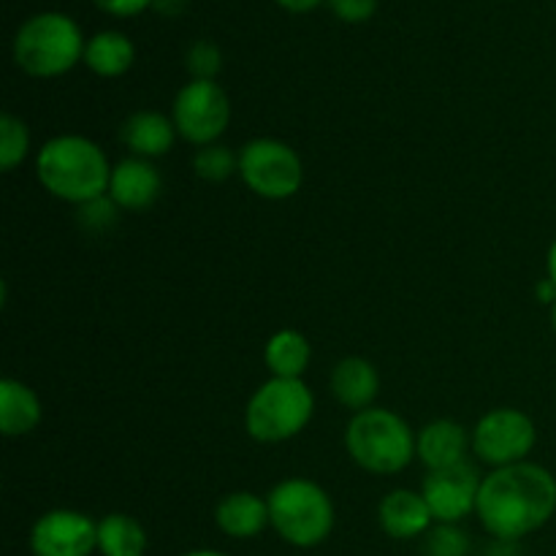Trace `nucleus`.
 <instances>
[{
  "mask_svg": "<svg viewBox=\"0 0 556 556\" xmlns=\"http://www.w3.org/2000/svg\"><path fill=\"white\" fill-rule=\"evenodd\" d=\"M556 514V478L535 462H519L486 472L476 516L494 541H514L543 530Z\"/></svg>",
  "mask_w": 556,
  "mask_h": 556,
  "instance_id": "1",
  "label": "nucleus"
},
{
  "mask_svg": "<svg viewBox=\"0 0 556 556\" xmlns=\"http://www.w3.org/2000/svg\"><path fill=\"white\" fill-rule=\"evenodd\" d=\"M36 179L49 195L65 204H90L109 193L112 163L101 144L81 134H60L36 152Z\"/></svg>",
  "mask_w": 556,
  "mask_h": 556,
  "instance_id": "2",
  "label": "nucleus"
},
{
  "mask_svg": "<svg viewBox=\"0 0 556 556\" xmlns=\"http://www.w3.org/2000/svg\"><path fill=\"white\" fill-rule=\"evenodd\" d=\"M345 448L369 476H396L418 459L416 432L400 413L386 407L353 413L345 427Z\"/></svg>",
  "mask_w": 556,
  "mask_h": 556,
  "instance_id": "3",
  "label": "nucleus"
},
{
  "mask_svg": "<svg viewBox=\"0 0 556 556\" xmlns=\"http://www.w3.org/2000/svg\"><path fill=\"white\" fill-rule=\"evenodd\" d=\"M269 527L293 548H315L334 530V503L320 483L309 478H286L266 494Z\"/></svg>",
  "mask_w": 556,
  "mask_h": 556,
  "instance_id": "4",
  "label": "nucleus"
},
{
  "mask_svg": "<svg viewBox=\"0 0 556 556\" xmlns=\"http://www.w3.org/2000/svg\"><path fill=\"white\" fill-rule=\"evenodd\" d=\"M79 25L58 11L30 16L14 36V63L36 79H54L85 60Z\"/></svg>",
  "mask_w": 556,
  "mask_h": 556,
  "instance_id": "5",
  "label": "nucleus"
},
{
  "mask_svg": "<svg viewBox=\"0 0 556 556\" xmlns=\"http://www.w3.org/2000/svg\"><path fill=\"white\" fill-rule=\"evenodd\" d=\"M315 416V394L304 380L269 378L244 407V429L255 443L277 445L299 438Z\"/></svg>",
  "mask_w": 556,
  "mask_h": 556,
  "instance_id": "6",
  "label": "nucleus"
},
{
  "mask_svg": "<svg viewBox=\"0 0 556 556\" xmlns=\"http://www.w3.org/2000/svg\"><path fill=\"white\" fill-rule=\"evenodd\" d=\"M239 177L258 199L286 201L302 190L304 163L286 141L258 136L239 150Z\"/></svg>",
  "mask_w": 556,
  "mask_h": 556,
  "instance_id": "7",
  "label": "nucleus"
},
{
  "mask_svg": "<svg viewBox=\"0 0 556 556\" xmlns=\"http://www.w3.org/2000/svg\"><path fill=\"white\" fill-rule=\"evenodd\" d=\"M472 454L489 467H510L530 462L538 443L535 421L519 407H494L472 427Z\"/></svg>",
  "mask_w": 556,
  "mask_h": 556,
  "instance_id": "8",
  "label": "nucleus"
},
{
  "mask_svg": "<svg viewBox=\"0 0 556 556\" xmlns=\"http://www.w3.org/2000/svg\"><path fill=\"white\" fill-rule=\"evenodd\" d=\"M172 119L179 139L193 147L215 144L231 123V101L217 81L190 79L174 96Z\"/></svg>",
  "mask_w": 556,
  "mask_h": 556,
  "instance_id": "9",
  "label": "nucleus"
},
{
  "mask_svg": "<svg viewBox=\"0 0 556 556\" xmlns=\"http://www.w3.org/2000/svg\"><path fill=\"white\" fill-rule=\"evenodd\" d=\"M33 556H92L98 552V521L74 508L47 510L30 527Z\"/></svg>",
  "mask_w": 556,
  "mask_h": 556,
  "instance_id": "10",
  "label": "nucleus"
},
{
  "mask_svg": "<svg viewBox=\"0 0 556 556\" xmlns=\"http://www.w3.org/2000/svg\"><path fill=\"white\" fill-rule=\"evenodd\" d=\"M481 481L470 462L432 470L424 478L421 494L434 516V525H459L470 514H476Z\"/></svg>",
  "mask_w": 556,
  "mask_h": 556,
  "instance_id": "11",
  "label": "nucleus"
},
{
  "mask_svg": "<svg viewBox=\"0 0 556 556\" xmlns=\"http://www.w3.org/2000/svg\"><path fill=\"white\" fill-rule=\"evenodd\" d=\"M163 177L155 161L128 155L112 168V182H109V199L123 212H144L161 199Z\"/></svg>",
  "mask_w": 556,
  "mask_h": 556,
  "instance_id": "12",
  "label": "nucleus"
},
{
  "mask_svg": "<svg viewBox=\"0 0 556 556\" xmlns=\"http://www.w3.org/2000/svg\"><path fill=\"white\" fill-rule=\"evenodd\" d=\"M380 530L394 541H413L424 538L434 527V516L429 510L421 492L413 489H394L378 505Z\"/></svg>",
  "mask_w": 556,
  "mask_h": 556,
  "instance_id": "13",
  "label": "nucleus"
},
{
  "mask_svg": "<svg viewBox=\"0 0 556 556\" xmlns=\"http://www.w3.org/2000/svg\"><path fill=\"white\" fill-rule=\"evenodd\" d=\"M472 448V434L462 424L451 418L429 421L416 432V456L421 465L432 470H445L467 462V451Z\"/></svg>",
  "mask_w": 556,
  "mask_h": 556,
  "instance_id": "14",
  "label": "nucleus"
},
{
  "mask_svg": "<svg viewBox=\"0 0 556 556\" xmlns=\"http://www.w3.org/2000/svg\"><path fill=\"white\" fill-rule=\"evenodd\" d=\"M177 125L168 114L141 109L134 112L123 125H119V141L130 150V155L144 157V161H157L168 155L177 141Z\"/></svg>",
  "mask_w": 556,
  "mask_h": 556,
  "instance_id": "15",
  "label": "nucleus"
},
{
  "mask_svg": "<svg viewBox=\"0 0 556 556\" xmlns=\"http://www.w3.org/2000/svg\"><path fill=\"white\" fill-rule=\"evenodd\" d=\"M331 396L340 402L345 410L362 413L375 407V400L380 394V375L372 362L362 356L340 358L331 369Z\"/></svg>",
  "mask_w": 556,
  "mask_h": 556,
  "instance_id": "16",
  "label": "nucleus"
},
{
  "mask_svg": "<svg viewBox=\"0 0 556 556\" xmlns=\"http://www.w3.org/2000/svg\"><path fill=\"white\" fill-rule=\"evenodd\" d=\"M215 525L223 535L233 538V541L258 538L269 527V505H266V497H258L255 492H244V489L226 494L215 505Z\"/></svg>",
  "mask_w": 556,
  "mask_h": 556,
  "instance_id": "17",
  "label": "nucleus"
},
{
  "mask_svg": "<svg viewBox=\"0 0 556 556\" xmlns=\"http://www.w3.org/2000/svg\"><path fill=\"white\" fill-rule=\"evenodd\" d=\"M43 421V405L36 391L16 378L0 380V432L3 438H25Z\"/></svg>",
  "mask_w": 556,
  "mask_h": 556,
  "instance_id": "18",
  "label": "nucleus"
},
{
  "mask_svg": "<svg viewBox=\"0 0 556 556\" xmlns=\"http://www.w3.org/2000/svg\"><path fill=\"white\" fill-rule=\"evenodd\" d=\"M309 358H313V345L296 329L275 331L264 345V364L271 378L304 380Z\"/></svg>",
  "mask_w": 556,
  "mask_h": 556,
  "instance_id": "19",
  "label": "nucleus"
},
{
  "mask_svg": "<svg viewBox=\"0 0 556 556\" xmlns=\"http://www.w3.org/2000/svg\"><path fill=\"white\" fill-rule=\"evenodd\" d=\"M134 60V41L117 30L96 33L85 47V65L103 79H117V76L128 74Z\"/></svg>",
  "mask_w": 556,
  "mask_h": 556,
  "instance_id": "20",
  "label": "nucleus"
},
{
  "mask_svg": "<svg viewBox=\"0 0 556 556\" xmlns=\"http://www.w3.org/2000/svg\"><path fill=\"white\" fill-rule=\"evenodd\" d=\"M147 543V530L130 514H109L98 521L101 556H144Z\"/></svg>",
  "mask_w": 556,
  "mask_h": 556,
  "instance_id": "21",
  "label": "nucleus"
},
{
  "mask_svg": "<svg viewBox=\"0 0 556 556\" xmlns=\"http://www.w3.org/2000/svg\"><path fill=\"white\" fill-rule=\"evenodd\" d=\"M27 155H30V128L22 117L3 112L0 114V168L3 174H11L16 166H22Z\"/></svg>",
  "mask_w": 556,
  "mask_h": 556,
  "instance_id": "22",
  "label": "nucleus"
},
{
  "mask_svg": "<svg viewBox=\"0 0 556 556\" xmlns=\"http://www.w3.org/2000/svg\"><path fill=\"white\" fill-rule=\"evenodd\" d=\"M190 166H193L195 177L204 182H226L233 174H239V155L231 147L215 141V144L199 147Z\"/></svg>",
  "mask_w": 556,
  "mask_h": 556,
  "instance_id": "23",
  "label": "nucleus"
},
{
  "mask_svg": "<svg viewBox=\"0 0 556 556\" xmlns=\"http://www.w3.org/2000/svg\"><path fill=\"white\" fill-rule=\"evenodd\" d=\"M470 538L459 525H434L424 535V556H467Z\"/></svg>",
  "mask_w": 556,
  "mask_h": 556,
  "instance_id": "24",
  "label": "nucleus"
},
{
  "mask_svg": "<svg viewBox=\"0 0 556 556\" xmlns=\"http://www.w3.org/2000/svg\"><path fill=\"white\" fill-rule=\"evenodd\" d=\"M185 68H188L190 79L215 81V76L220 74L223 68L220 49H217L212 41L190 43L188 54H185Z\"/></svg>",
  "mask_w": 556,
  "mask_h": 556,
  "instance_id": "25",
  "label": "nucleus"
},
{
  "mask_svg": "<svg viewBox=\"0 0 556 556\" xmlns=\"http://www.w3.org/2000/svg\"><path fill=\"white\" fill-rule=\"evenodd\" d=\"M119 212L123 210H119V206L114 204L106 193V195H101V199L90 201V204L76 206V220H79V226L85 228V231L101 233V231H109V228L117 226Z\"/></svg>",
  "mask_w": 556,
  "mask_h": 556,
  "instance_id": "26",
  "label": "nucleus"
},
{
  "mask_svg": "<svg viewBox=\"0 0 556 556\" xmlns=\"http://www.w3.org/2000/svg\"><path fill=\"white\" fill-rule=\"evenodd\" d=\"M329 5L342 22H351V25H356V22H367L369 16L375 14V9H378V0H329Z\"/></svg>",
  "mask_w": 556,
  "mask_h": 556,
  "instance_id": "27",
  "label": "nucleus"
},
{
  "mask_svg": "<svg viewBox=\"0 0 556 556\" xmlns=\"http://www.w3.org/2000/svg\"><path fill=\"white\" fill-rule=\"evenodd\" d=\"M101 11L114 16H136L144 9H150L152 0H92Z\"/></svg>",
  "mask_w": 556,
  "mask_h": 556,
  "instance_id": "28",
  "label": "nucleus"
},
{
  "mask_svg": "<svg viewBox=\"0 0 556 556\" xmlns=\"http://www.w3.org/2000/svg\"><path fill=\"white\" fill-rule=\"evenodd\" d=\"M535 299L541 304H546V307H554V304H556V282L552 280V277H543V280H538Z\"/></svg>",
  "mask_w": 556,
  "mask_h": 556,
  "instance_id": "29",
  "label": "nucleus"
},
{
  "mask_svg": "<svg viewBox=\"0 0 556 556\" xmlns=\"http://www.w3.org/2000/svg\"><path fill=\"white\" fill-rule=\"evenodd\" d=\"M188 5V0H152V9L163 16H179Z\"/></svg>",
  "mask_w": 556,
  "mask_h": 556,
  "instance_id": "30",
  "label": "nucleus"
},
{
  "mask_svg": "<svg viewBox=\"0 0 556 556\" xmlns=\"http://www.w3.org/2000/svg\"><path fill=\"white\" fill-rule=\"evenodd\" d=\"M282 9L293 11V14H304V11H313L320 0H277Z\"/></svg>",
  "mask_w": 556,
  "mask_h": 556,
  "instance_id": "31",
  "label": "nucleus"
},
{
  "mask_svg": "<svg viewBox=\"0 0 556 556\" xmlns=\"http://www.w3.org/2000/svg\"><path fill=\"white\" fill-rule=\"evenodd\" d=\"M546 277H552V280L556 282V239L546 253Z\"/></svg>",
  "mask_w": 556,
  "mask_h": 556,
  "instance_id": "32",
  "label": "nucleus"
},
{
  "mask_svg": "<svg viewBox=\"0 0 556 556\" xmlns=\"http://www.w3.org/2000/svg\"><path fill=\"white\" fill-rule=\"evenodd\" d=\"M179 556H226L223 552H215V548H195V552H185Z\"/></svg>",
  "mask_w": 556,
  "mask_h": 556,
  "instance_id": "33",
  "label": "nucleus"
},
{
  "mask_svg": "<svg viewBox=\"0 0 556 556\" xmlns=\"http://www.w3.org/2000/svg\"><path fill=\"white\" fill-rule=\"evenodd\" d=\"M552 329H554V334H556V304L552 307Z\"/></svg>",
  "mask_w": 556,
  "mask_h": 556,
  "instance_id": "34",
  "label": "nucleus"
}]
</instances>
